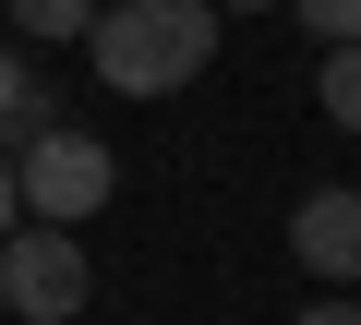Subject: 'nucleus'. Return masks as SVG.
Instances as JSON below:
<instances>
[{
	"label": "nucleus",
	"instance_id": "1",
	"mask_svg": "<svg viewBox=\"0 0 361 325\" xmlns=\"http://www.w3.org/2000/svg\"><path fill=\"white\" fill-rule=\"evenodd\" d=\"M217 25H229L217 0H109L97 37H85V61H97L109 97H180L217 61Z\"/></svg>",
	"mask_w": 361,
	"mask_h": 325
},
{
	"label": "nucleus",
	"instance_id": "2",
	"mask_svg": "<svg viewBox=\"0 0 361 325\" xmlns=\"http://www.w3.org/2000/svg\"><path fill=\"white\" fill-rule=\"evenodd\" d=\"M85 301H97V265H85L73 229L25 217L13 241H0V313H13V325H73Z\"/></svg>",
	"mask_w": 361,
	"mask_h": 325
},
{
	"label": "nucleus",
	"instance_id": "3",
	"mask_svg": "<svg viewBox=\"0 0 361 325\" xmlns=\"http://www.w3.org/2000/svg\"><path fill=\"white\" fill-rule=\"evenodd\" d=\"M13 181H25V217H49V229H85L109 193H121V157L97 145V133H73V121H49L25 157H13Z\"/></svg>",
	"mask_w": 361,
	"mask_h": 325
},
{
	"label": "nucleus",
	"instance_id": "4",
	"mask_svg": "<svg viewBox=\"0 0 361 325\" xmlns=\"http://www.w3.org/2000/svg\"><path fill=\"white\" fill-rule=\"evenodd\" d=\"M289 253H301L325 289H361V193H349V181H313V193L289 205Z\"/></svg>",
	"mask_w": 361,
	"mask_h": 325
},
{
	"label": "nucleus",
	"instance_id": "5",
	"mask_svg": "<svg viewBox=\"0 0 361 325\" xmlns=\"http://www.w3.org/2000/svg\"><path fill=\"white\" fill-rule=\"evenodd\" d=\"M49 121H61V109H49V85L25 73V49H0V157H25Z\"/></svg>",
	"mask_w": 361,
	"mask_h": 325
},
{
	"label": "nucleus",
	"instance_id": "6",
	"mask_svg": "<svg viewBox=\"0 0 361 325\" xmlns=\"http://www.w3.org/2000/svg\"><path fill=\"white\" fill-rule=\"evenodd\" d=\"M97 13H109V0H13V25L49 37V49H61V37H97Z\"/></svg>",
	"mask_w": 361,
	"mask_h": 325
},
{
	"label": "nucleus",
	"instance_id": "7",
	"mask_svg": "<svg viewBox=\"0 0 361 325\" xmlns=\"http://www.w3.org/2000/svg\"><path fill=\"white\" fill-rule=\"evenodd\" d=\"M313 97H325V121H337V133H361V49H325Z\"/></svg>",
	"mask_w": 361,
	"mask_h": 325
},
{
	"label": "nucleus",
	"instance_id": "8",
	"mask_svg": "<svg viewBox=\"0 0 361 325\" xmlns=\"http://www.w3.org/2000/svg\"><path fill=\"white\" fill-rule=\"evenodd\" d=\"M289 13H301L325 49H361V0H289Z\"/></svg>",
	"mask_w": 361,
	"mask_h": 325
},
{
	"label": "nucleus",
	"instance_id": "9",
	"mask_svg": "<svg viewBox=\"0 0 361 325\" xmlns=\"http://www.w3.org/2000/svg\"><path fill=\"white\" fill-rule=\"evenodd\" d=\"M289 325H361V301H337V289H325V301H301Z\"/></svg>",
	"mask_w": 361,
	"mask_h": 325
},
{
	"label": "nucleus",
	"instance_id": "10",
	"mask_svg": "<svg viewBox=\"0 0 361 325\" xmlns=\"http://www.w3.org/2000/svg\"><path fill=\"white\" fill-rule=\"evenodd\" d=\"M25 229V181H13V157H0V241Z\"/></svg>",
	"mask_w": 361,
	"mask_h": 325
},
{
	"label": "nucleus",
	"instance_id": "11",
	"mask_svg": "<svg viewBox=\"0 0 361 325\" xmlns=\"http://www.w3.org/2000/svg\"><path fill=\"white\" fill-rule=\"evenodd\" d=\"M217 13H265V0H217Z\"/></svg>",
	"mask_w": 361,
	"mask_h": 325
}]
</instances>
